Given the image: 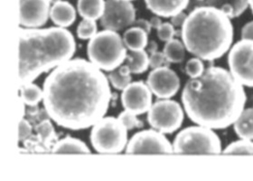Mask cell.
<instances>
[{"mask_svg": "<svg viewBox=\"0 0 253 181\" xmlns=\"http://www.w3.org/2000/svg\"><path fill=\"white\" fill-rule=\"evenodd\" d=\"M181 99L193 123L220 130L235 123L244 110L247 97L243 85L231 72L211 66L185 84Z\"/></svg>", "mask_w": 253, "mask_h": 181, "instance_id": "cell-2", "label": "cell"}, {"mask_svg": "<svg viewBox=\"0 0 253 181\" xmlns=\"http://www.w3.org/2000/svg\"><path fill=\"white\" fill-rule=\"evenodd\" d=\"M148 51L151 53H155V52H158V44L156 43L155 41H150L149 43H148Z\"/></svg>", "mask_w": 253, "mask_h": 181, "instance_id": "cell-39", "label": "cell"}, {"mask_svg": "<svg viewBox=\"0 0 253 181\" xmlns=\"http://www.w3.org/2000/svg\"><path fill=\"white\" fill-rule=\"evenodd\" d=\"M205 64L198 57L190 59L185 64V72L191 78L199 77L205 72Z\"/></svg>", "mask_w": 253, "mask_h": 181, "instance_id": "cell-30", "label": "cell"}, {"mask_svg": "<svg viewBox=\"0 0 253 181\" xmlns=\"http://www.w3.org/2000/svg\"><path fill=\"white\" fill-rule=\"evenodd\" d=\"M118 119L122 122V124L126 127L127 130H133V129L141 128L143 127L142 122L139 121L137 118V114L131 112H128L125 110L124 112H121Z\"/></svg>", "mask_w": 253, "mask_h": 181, "instance_id": "cell-29", "label": "cell"}, {"mask_svg": "<svg viewBox=\"0 0 253 181\" xmlns=\"http://www.w3.org/2000/svg\"><path fill=\"white\" fill-rule=\"evenodd\" d=\"M43 106L48 117L63 128H90L104 117L111 92L105 75L85 59L76 58L57 66L45 78Z\"/></svg>", "mask_w": 253, "mask_h": 181, "instance_id": "cell-1", "label": "cell"}, {"mask_svg": "<svg viewBox=\"0 0 253 181\" xmlns=\"http://www.w3.org/2000/svg\"><path fill=\"white\" fill-rule=\"evenodd\" d=\"M87 53L89 60L98 68L111 72L126 60V47L120 34L105 29L90 39Z\"/></svg>", "mask_w": 253, "mask_h": 181, "instance_id": "cell-5", "label": "cell"}, {"mask_svg": "<svg viewBox=\"0 0 253 181\" xmlns=\"http://www.w3.org/2000/svg\"><path fill=\"white\" fill-rule=\"evenodd\" d=\"M60 1H62V0H50V2H51V4H52V5H54V4L58 3Z\"/></svg>", "mask_w": 253, "mask_h": 181, "instance_id": "cell-40", "label": "cell"}, {"mask_svg": "<svg viewBox=\"0 0 253 181\" xmlns=\"http://www.w3.org/2000/svg\"><path fill=\"white\" fill-rule=\"evenodd\" d=\"M173 149L174 154L218 155L221 153V141L212 129L189 126L175 136Z\"/></svg>", "mask_w": 253, "mask_h": 181, "instance_id": "cell-6", "label": "cell"}, {"mask_svg": "<svg viewBox=\"0 0 253 181\" xmlns=\"http://www.w3.org/2000/svg\"><path fill=\"white\" fill-rule=\"evenodd\" d=\"M242 38L253 40V21L247 23L242 29Z\"/></svg>", "mask_w": 253, "mask_h": 181, "instance_id": "cell-36", "label": "cell"}, {"mask_svg": "<svg viewBox=\"0 0 253 181\" xmlns=\"http://www.w3.org/2000/svg\"><path fill=\"white\" fill-rule=\"evenodd\" d=\"M158 37L161 41L166 43L174 39V37H175L174 26L169 22L163 23L158 29Z\"/></svg>", "mask_w": 253, "mask_h": 181, "instance_id": "cell-31", "label": "cell"}, {"mask_svg": "<svg viewBox=\"0 0 253 181\" xmlns=\"http://www.w3.org/2000/svg\"><path fill=\"white\" fill-rule=\"evenodd\" d=\"M148 87L159 99H170L180 89V78L169 66L153 69L148 76Z\"/></svg>", "mask_w": 253, "mask_h": 181, "instance_id": "cell-13", "label": "cell"}, {"mask_svg": "<svg viewBox=\"0 0 253 181\" xmlns=\"http://www.w3.org/2000/svg\"><path fill=\"white\" fill-rule=\"evenodd\" d=\"M203 5H210L221 10L231 19L242 16L247 10L249 0H205Z\"/></svg>", "mask_w": 253, "mask_h": 181, "instance_id": "cell-17", "label": "cell"}, {"mask_svg": "<svg viewBox=\"0 0 253 181\" xmlns=\"http://www.w3.org/2000/svg\"><path fill=\"white\" fill-rule=\"evenodd\" d=\"M148 35L139 27L128 28L123 36V42L130 51H140L148 46Z\"/></svg>", "mask_w": 253, "mask_h": 181, "instance_id": "cell-20", "label": "cell"}, {"mask_svg": "<svg viewBox=\"0 0 253 181\" xmlns=\"http://www.w3.org/2000/svg\"><path fill=\"white\" fill-rule=\"evenodd\" d=\"M152 91L142 81L130 83L122 93L124 109L137 115L146 113L152 106Z\"/></svg>", "mask_w": 253, "mask_h": 181, "instance_id": "cell-12", "label": "cell"}, {"mask_svg": "<svg viewBox=\"0 0 253 181\" xmlns=\"http://www.w3.org/2000/svg\"><path fill=\"white\" fill-rule=\"evenodd\" d=\"M170 62L162 52H155L149 56V65L152 69L159 68L162 66H169Z\"/></svg>", "mask_w": 253, "mask_h": 181, "instance_id": "cell-32", "label": "cell"}, {"mask_svg": "<svg viewBox=\"0 0 253 181\" xmlns=\"http://www.w3.org/2000/svg\"><path fill=\"white\" fill-rule=\"evenodd\" d=\"M97 24L96 20H91V19H85L84 18L82 21L80 22L78 27H77V37L82 40H88L91 39L97 34Z\"/></svg>", "mask_w": 253, "mask_h": 181, "instance_id": "cell-28", "label": "cell"}, {"mask_svg": "<svg viewBox=\"0 0 253 181\" xmlns=\"http://www.w3.org/2000/svg\"><path fill=\"white\" fill-rule=\"evenodd\" d=\"M148 112L149 125L164 134L176 132L182 126L185 116L179 103L170 99L156 101Z\"/></svg>", "mask_w": 253, "mask_h": 181, "instance_id": "cell-8", "label": "cell"}, {"mask_svg": "<svg viewBox=\"0 0 253 181\" xmlns=\"http://www.w3.org/2000/svg\"><path fill=\"white\" fill-rule=\"evenodd\" d=\"M75 51L74 36L63 27H19V85L71 60Z\"/></svg>", "mask_w": 253, "mask_h": 181, "instance_id": "cell-3", "label": "cell"}, {"mask_svg": "<svg viewBox=\"0 0 253 181\" xmlns=\"http://www.w3.org/2000/svg\"><path fill=\"white\" fill-rule=\"evenodd\" d=\"M127 131L118 118L103 117L92 127L90 143L101 154L121 153L128 142Z\"/></svg>", "mask_w": 253, "mask_h": 181, "instance_id": "cell-7", "label": "cell"}, {"mask_svg": "<svg viewBox=\"0 0 253 181\" xmlns=\"http://www.w3.org/2000/svg\"><path fill=\"white\" fill-rule=\"evenodd\" d=\"M147 8L157 16H172L183 12L189 4V0H145Z\"/></svg>", "mask_w": 253, "mask_h": 181, "instance_id": "cell-15", "label": "cell"}, {"mask_svg": "<svg viewBox=\"0 0 253 181\" xmlns=\"http://www.w3.org/2000/svg\"><path fill=\"white\" fill-rule=\"evenodd\" d=\"M25 104H26V103L23 101V100L21 99V97H19V98H18V100H17V112L19 113L20 120L23 119L24 116H25V114H26Z\"/></svg>", "mask_w": 253, "mask_h": 181, "instance_id": "cell-37", "label": "cell"}, {"mask_svg": "<svg viewBox=\"0 0 253 181\" xmlns=\"http://www.w3.org/2000/svg\"><path fill=\"white\" fill-rule=\"evenodd\" d=\"M199 1H205V0H199Z\"/></svg>", "mask_w": 253, "mask_h": 181, "instance_id": "cell-42", "label": "cell"}, {"mask_svg": "<svg viewBox=\"0 0 253 181\" xmlns=\"http://www.w3.org/2000/svg\"><path fill=\"white\" fill-rule=\"evenodd\" d=\"M173 144L157 130H144L132 136L126 147V154H172Z\"/></svg>", "mask_w": 253, "mask_h": 181, "instance_id": "cell-10", "label": "cell"}, {"mask_svg": "<svg viewBox=\"0 0 253 181\" xmlns=\"http://www.w3.org/2000/svg\"><path fill=\"white\" fill-rule=\"evenodd\" d=\"M130 74L131 72L128 68V66L125 64L111 71L108 78L110 83L116 90H123L131 83L132 77Z\"/></svg>", "mask_w": 253, "mask_h": 181, "instance_id": "cell-23", "label": "cell"}, {"mask_svg": "<svg viewBox=\"0 0 253 181\" xmlns=\"http://www.w3.org/2000/svg\"><path fill=\"white\" fill-rule=\"evenodd\" d=\"M150 24H151V27H152V28H155V29H157V30H158L159 27H160L163 23H162L161 19H160L158 16L151 17V19H150Z\"/></svg>", "mask_w": 253, "mask_h": 181, "instance_id": "cell-38", "label": "cell"}, {"mask_svg": "<svg viewBox=\"0 0 253 181\" xmlns=\"http://www.w3.org/2000/svg\"><path fill=\"white\" fill-rule=\"evenodd\" d=\"M128 1H132V0H128Z\"/></svg>", "mask_w": 253, "mask_h": 181, "instance_id": "cell-43", "label": "cell"}, {"mask_svg": "<svg viewBox=\"0 0 253 181\" xmlns=\"http://www.w3.org/2000/svg\"><path fill=\"white\" fill-rule=\"evenodd\" d=\"M233 130L238 137L253 140V109L243 110L241 115L233 123Z\"/></svg>", "mask_w": 253, "mask_h": 181, "instance_id": "cell-21", "label": "cell"}, {"mask_svg": "<svg viewBox=\"0 0 253 181\" xmlns=\"http://www.w3.org/2000/svg\"><path fill=\"white\" fill-rule=\"evenodd\" d=\"M126 65L131 74L141 75L148 70L149 65V56L145 50L131 51L126 54Z\"/></svg>", "mask_w": 253, "mask_h": 181, "instance_id": "cell-22", "label": "cell"}, {"mask_svg": "<svg viewBox=\"0 0 253 181\" xmlns=\"http://www.w3.org/2000/svg\"><path fill=\"white\" fill-rule=\"evenodd\" d=\"M20 97L28 106H37L43 99V90L35 84H27L20 87Z\"/></svg>", "mask_w": 253, "mask_h": 181, "instance_id": "cell-25", "label": "cell"}, {"mask_svg": "<svg viewBox=\"0 0 253 181\" xmlns=\"http://www.w3.org/2000/svg\"><path fill=\"white\" fill-rule=\"evenodd\" d=\"M226 155H253V142L250 139L241 138L228 145L223 150Z\"/></svg>", "mask_w": 253, "mask_h": 181, "instance_id": "cell-27", "label": "cell"}, {"mask_svg": "<svg viewBox=\"0 0 253 181\" xmlns=\"http://www.w3.org/2000/svg\"><path fill=\"white\" fill-rule=\"evenodd\" d=\"M186 14L185 12H180L178 14L174 15V16L171 17V24L174 26V27H183L184 23H185V19H186Z\"/></svg>", "mask_w": 253, "mask_h": 181, "instance_id": "cell-35", "label": "cell"}, {"mask_svg": "<svg viewBox=\"0 0 253 181\" xmlns=\"http://www.w3.org/2000/svg\"><path fill=\"white\" fill-rule=\"evenodd\" d=\"M104 0H78L77 10L85 19H100L105 9Z\"/></svg>", "mask_w": 253, "mask_h": 181, "instance_id": "cell-19", "label": "cell"}, {"mask_svg": "<svg viewBox=\"0 0 253 181\" xmlns=\"http://www.w3.org/2000/svg\"><path fill=\"white\" fill-rule=\"evenodd\" d=\"M249 2H250V7H251V9H252L253 13V0H249Z\"/></svg>", "mask_w": 253, "mask_h": 181, "instance_id": "cell-41", "label": "cell"}, {"mask_svg": "<svg viewBox=\"0 0 253 181\" xmlns=\"http://www.w3.org/2000/svg\"><path fill=\"white\" fill-rule=\"evenodd\" d=\"M181 31L185 49L206 61L221 58L233 41L231 18L210 5H201L192 11Z\"/></svg>", "mask_w": 253, "mask_h": 181, "instance_id": "cell-4", "label": "cell"}, {"mask_svg": "<svg viewBox=\"0 0 253 181\" xmlns=\"http://www.w3.org/2000/svg\"><path fill=\"white\" fill-rule=\"evenodd\" d=\"M136 21V8L128 0H106L100 25L108 30L122 31Z\"/></svg>", "mask_w": 253, "mask_h": 181, "instance_id": "cell-11", "label": "cell"}, {"mask_svg": "<svg viewBox=\"0 0 253 181\" xmlns=\"http://www.w3.org/2000/svg\"><path fill=\"white\" fill-rule=\"evenodd\" d=\"M132 27H139V28H141L145 32L147 33L148 35H149V34L151 33V29H152L150 21L146 20V19H144V18L137 19L136 21L134 22V24L132 25Z\"/></svg>", "mask_w": 253, "mask_h": 181, "instance_id": "cell-34", "label": "cell"}, {"mask_svg": "<svg viewBox=\"0 0 253 181\" xmlns=\"http://www.w3.org/2000/svg\"><path fill=\"white\" fill-rule=\"evenodd\" d=\"M50 18L53 24L59 27H70L76 20V10L68 1H60L52 5Z\"/></svg>", "mask_w": 253, "mask_h": 181, "instance_id": "cell-16", "label": "cell"}, {"mask_svg": "<svg viewBox=\"0 0 253 181\" xmlns=\"http://www.w3.org/2000/svg\"><path fill=\"white\" fill-rule=\"evenodd\" d=\"M230 72L243 86L253 87V40L242 39L228 54Z\"/></svg>", "mask_w": 253, "mask_h": 181, "instance_id": "cell-9", "label": "cell"}, {"mask_svg": "<svg viewBox=\"0 0 253 181\" xmlns=\"http://www.w3.org/2000/svg\"><path fill=\"white\" fill-rule=\"evenodd\" d=\"M51 152L53 154H90L89 147L79 138L65 137L53 144Z\"/></svg>", "mask_w": 253, "mask_h": 181, "instance_id": "cell-18", "label": "cell"}, {"mask_svg": "<svg viewBox=\"0 0 253 181\" xmlns=\"http://www.w3.org/2000/svg\"><path fill=\"white\" fill-rule=\"evenodd\" d=\"M163 53L170 63L179 64L185 59V45L178 39H172L165 45Z\"/></svg>", "mask_w": 253, "mask_h": 181, "instance_id": "cell-24", "label": "cell"}, {"mask_svg": "<svg viewBox=\"0 0 253 181\" xmlns=\"http://www.w3.org/2000/svg\"><path fill=\"white\" fill-rule=\"evenodd\" d=\"M50 0H20V26L38 28L47 23L51 11Z\"/></svg>", "mask_w": 253, "mask_h": 181, "instance_id": "cell-14", "label": "cell"}, {"mask_svg": "<svg viewBox=\"0 0 253 181\" xmlns=\"http://www.w3.org/2000/svg\"><path fill=\"white\" fill-rule=\"evenodd\" d=\"M32 135V126L28 121L26 119H21L19 123V128H18V139L27 140V138H30Z\"/></svg>", "mask_w": 253, "mask_h": 181, "instance_id": "cell-33", "label": "cell"}, {"mask_svg": "<svg viewBox=\"0 0 253 181\" xmlns=\"http://www.w3.org/2000/svg\"><path fill=\"white\" fill-rule=\"evenodd\" d=\"M36 131L38 135L39 141L45 145L46 147H49L53 143V139L56 138L53 124L48 119L41 121L38 123L36 126Z\"/></svg>", "mask_w": 253, "mask_h": 181, "instance_id": "cell-26", "label": "cell"}]
</instances>
